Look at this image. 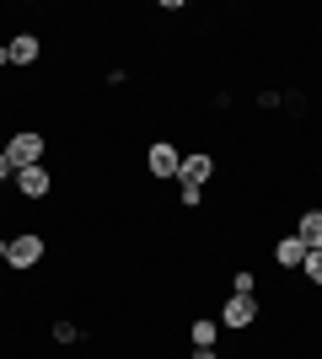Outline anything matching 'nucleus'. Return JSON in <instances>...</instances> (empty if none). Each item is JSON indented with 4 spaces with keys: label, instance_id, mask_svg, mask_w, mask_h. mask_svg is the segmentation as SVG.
I'll use <instances>...</instances> for the list:
<instances>
[{
    "label": "nucleus",
    "instance_id": "1a4fd4ad",
    "mask_svg": "<svg viewBox=\"0 0 322 359\" xmlns=\"http://www.w3.org/2000/svg\"><path fill=\"white\" fill-rule=\"evenodd\" d=\"M32 60H38V38H32V32H22V38L11 43V65H32Z\"/></svg>",
    "mask_w": 322,
    "mask_h": 359
},
{
    "label": "nucleus",
    "instance_id": "9b49d317",
    "mask_svg": "<svg viewBox=\"0 0 322 359\" xmlns=\"http://www.w3.org/2000/svg\"><path fill=\"white\" fill-rule=\"evenodd\" d=\"M301 269H307L311 285H322V252H307V263H301Z\"/></svg>",
    "mask_w": 322,
    "mask_h": 359
},
{
    "label": "nucleus",
    "instance_id": "20e7f679",
    "mask_svg": "<svg viewBox=\"0 0 322 359\" xmlns=\"http://www.w3.org/2000/svg\"><path fill=\"white\" fill-rule=\"evenodd\" d=\"M145 161H151V172H156V177H177V166H183V156H177V145H167V140H156Z\"/></svg>",
    "mask_w": 322,
    "mask_h": 359
},
{
    "label": "nucleus",
    "instance_id": "f03ea898",
    "mask_svg": "<svg viewBox=\"0 0 322 359\" xmlns=\"http://www.w3.org/2000/svg\"><path fill=\"white\" fill-rule=\"evenodd\" d=\"M38 156H43V140L38 135H16L11 145H6V161L22 172V166H38Z\"/></svg>",
    "mask_w": 322,
    "mask_h": 359
},
{
    "label": "nucleus",
    "instance_id": "0eeeda50",
    "mask_svg": "<svg viewBox=\"0 0 322 359\" xmlns=\"http://www.w3.org/2000/svg\"><path fill=\"white\" fill-rule=\"evenodd\" d=\"M274 257L285 263V269H301V263H307V241H301V236H285L274 247Z\"/></svg>",
    "mask_w": 322,
    "mask_h": 359
},
{
    "label": "nucleus",
    "instance_id": "f8f14e48",
    "mask_svg": "<svg viewBox=\"0 0 322 359\" xmlns=\"http://www.w3.org/2000/svg\"><path fill=\"white\" fill-rule=\"evenodd\" d=\"M11 172H16V166H11V161H6V150H0V182L11 177Z\"/></svg>",
    "mask_w": 322,
    "mask_h": 359
},
{
    "label": "nucleus",
    "instance_id": "423d86ee",
    "mask_svg": "<svg viewBox=\"0 0 322 359\" xmlns=\"http://www.w3.org/2000/svg\"><path fill=\"white\" fill-rule=\"evenodd\" d=\"M16 188H22L27 198H43L48 194V172L43 166H22V172H16Z\"/></svg>",
    "mask_w": 322,
    "mask_h": 359
},
{
    "label": "nucleus",
    "instance_id": "ddd939ff",
    "mask_svg": "<svg viewBox=\"0 0 322 359\" xmlns=\"http://www.w3.org/2000/svg\"><path fill=\"white\" fill-rule=\"evenodd\" d=\"M194 359H215V348H199V354H194Z\"/></svg>",
    "mask_w": 322,
    "mask_h": 359
},
{
    "label": "nucleus",
    "instance_id": "f257e3e1",
    "mask_svg": "<svg viewBox=\"0 0 322 359\" xmlns=\"http://www.w3.org/2000/svg\"><path fill=\"white\" fill-rule=\"evenodd\" d=\"M0 252H6V263L11 269H32V263H43V236H11V241H0Z\"/></svg>",
    "mask_w": 322,
    "mask_h": 359
},
{
    "label": "nucleus",
    "instance_id": "7ed1b4c3",
    "mask_svg": "<svg viewBox=\"0 0 322 359\" xmlns=\"http://www.w3.org/2000/svg\"><path fill=\"white\" fill-rule=\"evenodd\" d=\"M210 177H215L210 156H183V166H177V182H183V188H204Z\"/></svg>",
    "mask_w": 322,
    "mask_h": 359
},
{
    "label": "nucleus",
    "instance_id": "9d476101",
    "mask_svg": "<svg viewBox=\"0 0 322 359\" xmlns=\"http://www.w3.org/2000/svg\"><path fill=\"white\" fill-rule=\"evenodd\" d=\"M215 332H220V322L199 316V322H194V344H199V348H215Z\"/></svg>",
    "mask_w": 322,
    "mask_h": 359
},
{
    "label": "nucleus",
    "instance_id": "39448f33",
    "mask_svg": "<svg viewBox=\"0 0 322 359\" xmlns=\"http://www.w3.org/2000/svg\"><path fill=\"white\" fill-rule=\"evenodd\" d=\"M220 316H226V327H247V322L258 316V306H253V295H231Z\"/></svg>",
    "mask_w": 322,
    "mask_h": 359
},
{
    "label": "nucleus",
    "instance_id": "6e6552de",
    "mask_svg": "<svg viewBox=\"0 0 322 359\" xmlns=\"http://www.w3.org/2000/svg\"><path fill=\"white\" fill-rule=\"evenodd\" d=\"M295 236L307 241V252H322V210H311L307 220H301V231H295Z\"/></svg>",
    "mask_w": 322,
    "mask_h": 359
}]
</instances>
